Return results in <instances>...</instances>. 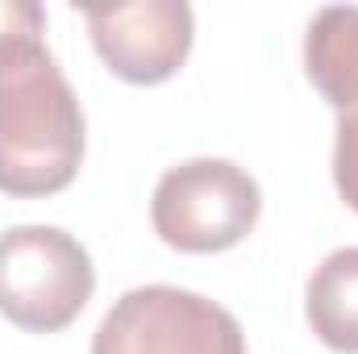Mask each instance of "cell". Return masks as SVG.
<instances>
[{
  "mask_svg": "<svg viewBox=\"0 0 358 354\" xmlns=\"http://www.w3.org/2000/svg\"><path fill=\"white\" fill-rule=\"evenodd\" d=\"M304 317L329 351L358 354V246L334 250L313 271Z\"/></svg>",
  "mask_w": 358,
  "mask_h": 354,
  "instance_id": "7",
  "label": "cell"
},
{
  "mask_svg": "<svg viewBox=\"0 0 358 354\" xmlns=\"http://www.w3.org/2000/svg\"><path fill=\"white\" fill-rule=\"evenodd\" d=\"M334 183L342 200L358 213V108L338 113V142H334Z\"/></svg>",
  "mask_w": 358,
  "mask_h": 354,
  "instance_id": "8",
  "label": "cell"
},
{
  "mask_svg": "<svg viewBox=\"0 0 358 354\" xmlns=\"http://www.w3.org/2000/svg\"><path fill=\"white\" fill-rule=\"evenodd\" d=\"M92 354H246V334L217 300L150 283L125 292L104 313Z\"/></svg>",
  "mask_w": 358,
  "mask_h": 354,
  "instance_id": "4",
  "label": "cell"
},
{
  "mask_svg": "<svg viewBox=\"0 0 358 354\" xmlns=\"http://www.w3.org/2000/svg\"><path fill=\"white\" fill-rule=\"evenodd\" d=\"M92 46L125 84L171 80L192 50V8L183 0H134L84 8Z\"/></svg>",
  "mask_w": 358,
  "mask_h": 354,
  "instance_id": "5",
  "label": "cell"
},
{
  "mask_svg": "<svg viewBox=\"0 0 358 354\" xmlns=\"http://www.w3.org/2000/svg\"><path fill=\"white\" fill-rule=\"evenodd\" d=\"M263 213L255 176L229 159H187L159 179L150 200L155 234L183 255L238 246Z\"/></svg>",
  "mask_w": 358,
  "mask_h": 354,
  "instance_id": "3",
  "label": "cell"
},
{
  "mask_svg": "<svg viewBox=\"0 0 358 354\" xmlns=\"http://www.w3.org/2000/svg\"><path fill=\"white\" fill-rule=\"evenodd\" d=\"M304 71L338 113L358 108V4H329L308 21Z\"/></svg>",
  "mask_w": 358,
  "mask_h": 354,
  "instance_id": "6",
  "label": "cell"
},
{
  "mask_svg": "<svg viewBox=\"0 0 358 354\" xmlns=\"http://www.w3.org/2000/svg\"><path fill=\"white\" fill-rule=\"evenodd\" d=\"M88 250L55 225H17L0 234V317L25 334L67 330L92 300Z\"/></svg>",
  "mask_w": 358,
  "mask_h": 354,
  "instance_id": "2",
  "label": "cell"
},
{
  "mask_svg": "<svg viewBox=\"0 0 358 354\" xmlns=\"http://www.w3.org/2000/svg\"><path fill=\"white\" fill-rule=\"evenodd\" d=\"M46 34V13L34 0H0V46L21 42V38H42Z\"/></svg>",
  "mask_w": 358,
  "mask_h": 354,
  "instance_id": "9",
  "label": "cell"
},
{
  "mask_svg": "<svg viewBox=\"0 0 358 354\" xmlns=\"http://www.w3.org/2000/svg\"><path fill=\"white\" fill-rule=\"evenodd\" d=\"M84 163V108L46 38L0 46V192L55 196Z\"/></svg>",
  "mask_w": 358,
  "mask_h": 354,
  "instance_id": "1",
  "label": "cell"
}]
</instances>
